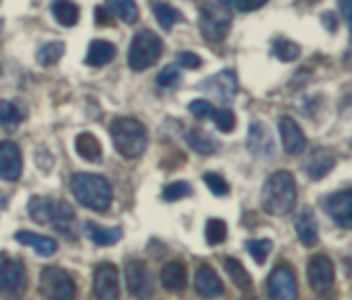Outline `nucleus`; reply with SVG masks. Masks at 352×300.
Here are the masks:
<instances>
[{
	"label": "nucleus",
	"instance_id": "2",
	"mask_svg": "<svg viewBox=\"0 0 352 300\" xmlns=\"http://www.w3.org/2000/svg\"><path fill=\"white\" fill-rule=\"evenodd\" d=\"M297 202V183L289 171L272 173L262 189V208L272 216H287Z\"/></svg>",
	"mask_w": 352,
	"mask_h": 300
},
{
	"label": "nucleus",
	"instance_id": "34",
	"mask_svg": "<svg viewBox=\"0 0 352 300\" xmlns=\"http://www.w3.org/2000/svg\"><path fill=\"white\" fill-rule=\"evenodd\" d=\"M23 119V113L19 111V107L10 101H0V126L6 130H16L19 124Z\"/></svg>",
	"mask_w": 352,
	"mask_h": 300
},
{
	"label": "nucleus",
	"instance_id": "36",
	"mask_svg": "<svg viewBox=\"0 0 352 300\" xmlns=\"http://www.w3.org/2000/svg\"><path fill=\"white\" fill-rule=\"evenodd\" d=\"M245 249L252 255V259L258 266H262L268 259L270 251H272V241H268V239H254V241H248L245 243Z\"/></svg>",
	"mask_w": 352,
	"mask_h": 300
},
{
	"label": "nucleus",
	"instance_id": "18",
	"mask_svg": "<svg viewBox=\"0 0 352 300\" xmlns=\"http://www.w3.org/2000/svg\"><path fill=\"white\" fill-rule=\"evenodd\" d=\"M334 167H336V154L330 148H316L305 163V171H307L309 179H314V181L324 179Z\"/></svg>",
	"mask_w": 352,
	"mask_h": 300
},
{
	"label": "nucleus",
	"instance_id": "38",
	"mask_svg": "<svg viewBox=\"0 0 352 300\" xmlns=\"http://www.w3.org/2000/svg\"><path fill=\"white\" fill-rule=\"evenodd\" d=\"M212 117H214L217 128H219L223 134H229V132H233V130H235L237 119H235V113H233L231 109H227V107H223V109H214Z\"/></svg>",
	"mask_w": 352,
	"mask_h": 300
},
{
	"label": "nucleus",
	"instance_id": "43",
	"mask_svg": "<svg viewBox=\"0 0 352 300\" xmlns=\"http://www.w3.org/2000/svg\"><path fill=\"white\" fill-rule=\"evenodd\" d=\"M266 2H268V0H239V2H237V8H239L241 12H252V10L262 8Z\"/></svg>",
	"mask_w": 352,
	"mask_h": 300
},
{
	"label": "nucleus",
	"instance_id": "42",
	"mask_svg": "<svg viewBox=\"0 0 352 300\" xmlns=\"http://www.w3.org/2000/svg\"><path fill=\"white\" fill-rule=\"evenodd\" d=\"M177 64L188 68V70H198L202 66V58L194 51H179L177 54Z\"/></svg>",
	"mask_w": 352,
	"mask_h": 300
},
{
	"label": "nucleus",
	"instance_id": "35",
	"mask_svg": "<svg viewBox=\"0 0 352 300\" xmlns=\"http://www.w3.org/2000/svg\"><path fill=\"white\" fill-rule=\"evenodd\" d=\"M204 237H206V243H208L210 247L225 243V239H227V222L221 220V218H210V220L206 222Z\"/></svg>",
	"mask_w": 352,
	"mask_h": 300
},
{
	"label": "nucleus",
	"instance_id": "7",
	"mask_svg": "<svg viewBox=\"0 0 352 300\" xmlns=\"http://www.w3.org/2000/svg\"><path fill=\"white\" fill-rule=\"evenodd\" d=\"M27 286L25 266L19 259H0V295L4 299L16 300Z\"/></svg>",
	"mask_w": 352,
	"mask_h": 300
},
{
	"label": "nucleus",
	"instance_id": "19",
	"mask_svg": "<svg viewBox=\"0 0 352 300\" xmlns=\"http://www.w3.org/2000/svg\"><path fill=\"white\" fill-rule=\"evenodd\" d=\"M194 288L202 299H217L223 295V282L210 266H200L194 278Z\"/></svg>",
	"mask_w": 352,
	"mask_h": 300
},
{
	"label": "nucleus",
	"instance_id": "12",
	"mask_svg": "<svg viewBox=\"0 0 352 300\" xmlns=\"http://www.w3.org/2000/svg\"><path fill=\"white\" fill-rule=\"evenodd\" d=\"M93 292L97 300H120V274L113 264H101L93 276Z\"/></svg>",
	"mask_w": 352,
	"mask_h": 300
},
{
	"label": "nucleus",
	"instance_id": "27",
	"mask_svg": "<svg viewBox=\"0 0 352 300\" xmlns=\"http://www.w3.org/2000/svg\"><path fill=\"white\" fill-rule=\"evenodd\" d=\"M52 14L62 27H74L78 23L80 8H78V4H74L70 0H54L52 2Z\"/></svg>",
	"mask_w": 352,
	"mask_h": 300
},
{
	"label": "nucleus",
	"instance_id": "47",
	"mask_svg": "<svg viewBox=\"0 0 352 300\" xmlns=\"http://www.w3.org/2000/svg\"><path fill=\"white\" fill-rule=\"evenodd\" d=\"M219 2H221L225 8H233V6H237V2H239V0H219Z\"/></svg>",
	"mask_w": 352,
	"mask_h": 300
},
{
	"label": "nucleus",
	"instance_id": "24",
	"mask_svg": "<svg viewBox=\"0 0 352 300\" xmlns=\"http://www.w3.org/2000/svg\"><path fill=\"white\" fill-rule=\"evenodd\" d=\"M85 233L87 237L97 245V247H111L122 239V229L113 227V229H103L97 222H85Z\"/></svg>",
	"mask_w": 352,
	"mask_h": 300
},
{
	"label": "nucleus",
	"instance_id": "21",
	"mask_svg": "<svg viewBox=\"0 0 352 300\" xmlns=\"http://www.w3.org/2000/svg\"><path fill=\"white\" fill-rule=\"evenodd\" d=\"M295 229H297V237L299 241L305 245V247H316L318 241H320V231H318V220H316V214L311 208H303L297 216V222H295Z\"/></svg>",
	"mask_w": 352,
	"mask_h": 300
},
{
	"label": "nucleus",
	"instance_id": "29",
	"mask_svg": "<svg viewBox=\"0 0 352 300\" xmlns=\"http://www.w3.org/2000/svg\"><path fill=\"white\" fill-rule=\"evenodd\" d=\"M225 272L229 274L231 282L241 288V290H250L252 288V276L248 274V270L243 268V264L235 257H227L225 259Z\"/></svg>",
	"mask_w": 352,
	"mask_h": 300
},
{
	"label": "nucleus",
	"instance_id": "32",
	"mask_svg": "<svg viewBox=\"0 0 352 300\" xmlns=\"http://www.w3.org/2000/svg\"><path fill=\"white\" fill-rule=\"evenodd\" d=\"M64 51H66V47H64L62 41H50V43H45V45H41L37 49V62L41 66H52V64L60 62Z\"/></svg>",
	"mask_w": 352,
	"mask_h": 300
},
{
	"label": "nucleus",
	"instance_id": "17",
	"mask_svg": "<svg viewBox=\"0 0 352 300\" xmlns=\"http://www.w3.org/2000/svg\"><path fill=\"white\" fill-rule=\"evenodd\" d=\"M54 231H58L66 239L76 237V214L70 204L66 202H52V212H50V222Z\"/></svg>",
	"mask_w": 352,
	"mask_h": 300
},
{
	"label": "nucleus",
	"instance_id": "28",
	"mask_svg": "<svg viewBox=\"0 0 352 300\" xmlns=\"http://www.w3.org/2000/svg\"><path fill=\"white\" fill-rule=\"evenodd\" d=\"M151 6H153V12H155V16H157L159 25H161V27H163L165 31H171L175 23L184 21L182 12H179V10H177L175 6L167 4V2H161V0H153V2H151Z\"/></svg>",
	"mask_w": 352,
	"mask_h": 300
},
{
	"label": "nucleus",
	"instance_id": "9",
	"mask_svg": "<svg viewBox=\"0 0 352 300\" xmlns=\"http://www.w3.org/2000/svg\"><path fill=\"white\" fill-rule=\"evenodd\" d=\"M297 278L291 266H276L268 278V297L272 300H297Z\"/></svg>",
	"mask_w": 352,
	"mask_h": 300
},
{
	"label": "nucleus",
	"instance_id": "6",
	"mask_svg": "<svg viewBox=\"0 0 352 300\" xmlns=\"http://www.w3.org/2000/svg\"><path fill=\"white\" fill-rule=\"evenodd\" d=\"M231 12H227L225 8L208 2L200 8V31L204 35V39L219 43L229 35L231 29Z\"/></svg>",
	"mask_w": 352,
	"mask_h": 300
},
{
	"label": "nucleus",
	"instance_id": "4",
	"mask_svg": "<svg viewBox=\"0 0 352 300\" xmlns=\"http://www.w3.org/2000/svg\"><path fill=\"white\" fill-rule=\"evenodd\" d=\"M163 54V41L155 31L142 29L132 37L130 43V51H128V66L134 72H144L151 66H155V62L161 58Z\"/></svg>",
	"mask_w": 352,
	"mask_h": 300
},
{
	"label": "nucleus",
	"instance_id": "31",
	"mask_svg": "<svg viewBox=\"0 0 352 300\" xmlns=\"http://www.w3.org/2000/svg\"><path fill=\"white\" fill-rule=\"evenodd\" d=\"M29 216L39 222V224H47L50 222V212H52V200L43 198V196H33L29 200Z\"/></svg>",
	"mask_w": 352,
	"mask_h": 300
},
{
	"label": "nucleus",
	"instance_id": "33",
	"mask_svg": "<svg viewBox=\"0 0 352 300\" xmlns=\"http://www.w3.org/2000/svg\"><path fill=\"white\" fill-rule=\"evenodd\" d=\"M272 51H274V56H276L278 60H283V62H293V60H297V58L301 56V47H299L295 41L285 39V37L274 39Z\"/></svg>",
	"mask_w": 352,
	"mask_h": 300
},
{
	"label": "nucleus",
	"instance_id": "44",
	"mask_svg": "<svg viewBox=\"0 0 352 300\" xmlns=\"http://www.w3.org/2000/svg\"><path fill=\"white\" fill-rule=\"evenodd\" d=\"M95 23H97V25H109V23H111L107 10H105L103 6H97V8H95Z\"/></svg>",
	"mask_w": 352,
	"mask_h": 300
},
{
	"label": "nucleus",
	"instance_id": "37",
	"mask_svg": "<svg viewBox=\"0 0 352 300\" xmlns=\"http://www.w3.org/2000/svg\"><path fill=\"white\" fill-rule=\"evenodd\" d=\"M188 196H192V185L186 181H173V183L163 187V200L165 202H177V200H184Z\"/></svg>",
	"mask_w": 352,
	"mask_h": 300
},
{
	"label": "nucleus",
	"instance_id": "1",
	"mask_svg": "<svg viewBox=\"0 0 352 300\" xmlns=\"http://www.w3.org/2000/svg\"><path fill=\"white\" fill-rule=\"evenodd\" d=\"M70 192L80 206L99 214L107 212L113 200L109 181L95 173H74L70 177Z\"/></svg>",
	"mask_w": 352,
	"mask_h": 300
},
{
	"label": "nucleus",
	"instance_id": "22",
	"mask_svg": "<svg viewBox=\"0 0 352 300\" xmlns=\"http://www.w3.org/2000/svg\"><path fill=\"white\" fill-rule=\"evenodd\" d=\"M113 58H116V45L113 43H109L105 39H93L89 43L85 64L87 66H93V68H99V66L109 64Z\"/></svg>",
	"mask_w": 352,
	"mask_h": 300
},
{
	"label": "nucleus",
	"instance_id": "10",
	"mask_svg": "<svg viewBox=\"0 0 352 300\" xmlns=\"http://www.w3.org/2000/svg\"><path fill=\"white\" fill-rule=\"evenodd\" d=\"M198 89L217 97L221 103H231L237 95V76L233 70H221L219 74H212L202 80Z\"/></svg>",
	"mask_w": 352,
	"mask_h": 300
},
{
	"label": "nucleus",
	"instance_id": "14",
	"mask_svg": "<svg viewBox=\"0 0 352 300\" xmlns=\"http://www.w3.org/2000/svg\"><path fill=\"white\" fill-rule=\"evenodd\" d=\"M248 150L256 159H270L274 157V140L270 130L262 122H252L248 130Z\"/></svg>",
	"mask_w": 352,
	"mask_h": 300
},
{
	"label": "nucleus",
	"instance_id": "23",
	"mask_svg": "<svg viewBox=\"0 0 352 300\" xmlns=\"http://www.w3.org/2000/svg\"><path fill=\"white\" fill-rule=\"evenodd\" d=\"M161 284L165 286V290L173 292V295H179L186 284H188V272L182 264L173 262V264H167L163 270H161Z\"/></svg>",
	"mask_w": 352,
	"mask_h": 300
},
{
	"label": "nucleus",
	"instance_id": "13",
	"mask_svg": "<svg viewBox=\"0 0 352 300\" xmlns=\"http://www.w3.org/2000/svg\"><path fill=\"white\" fill-rule=\"evenodd\" d=\"M324 210L328 212V216L342 229H351L352 227V192L351 189H342L336 194H330L324 200Z\"/></svg>",
	"mask_w": 352,
	"mask_h": 300
},
{
	"label": "nucleus",
	"instance_id": "39",
	"mask_svg": "<svg viewBox=\"0 0 352 300\" xmlns=\"http://www.w3.org/2000/svg\"><path fill=\"white\" fill-rule=\"evenodd\" d=\"M202 179H204V183L208 185V189H210L214 196H219V198L229 196L231 187H229V183L225 181V177H221L219 173H204Z\"/></svg>",
	"mask_w": 352,
	"mask_h": 300
},
{
	"label": "nucleus",
	"instance_id": "16",
	"mask_svg": "<svg viewBox=\"0 0 352 300\" xmlns=\"http://www.w3.org/2000/svg\"><path fill=\"white\" fill-rule=\"evenodd\" d=\"M278 132H280V138H283V146L289 154L297 157L305 150L307 146V138L303 134V130L299 128V124L289 117V115H283L278 119Z\"/></svg>",
	"mask_w": 352,
	"mask_h": 300
},
{
	"label": "nucleus",
	"instance_id": "26",
	"mask_svg": "<svg viewBox=\"0 0 352 300\" xmlns=\"http://www.w3.org/2000/svg\"><path fill=\"white\" fill-rule=\"evenodd\" d=\"M74 148H76L78 157L85 159V161H89V163H99V161H101V144H99V140H97L93 134H89V132H82V134L76 136Z\"/></svg>",
	"mask_w": 352,
	"mask_h": 300
},
{
	"label": "nucleus",
	"instance_id": "11",
	"mask_svg": "<svg viewBox=\"0 0 352 300\" xmlns=\"http://www.w3.org/2000/svg\"><path fill=\"white\" fill-rule=\"evenodd\" d=\"M334 264L326 255H314L307 266V280L318 295H326L334 286Z\"/></svg>",
	"mask_w": 352,
	"mask_h": 300
},
{
	"label": "nucleus",
	"instance_id": "8",
	"mask_svg": "<svg viewBox=\"0 0 352 300\" xmlns=\"http://www.w3.org/2000/svg\"><path fill=\"white\" fill-rule=\"evenodd\" d=\"M124 276H126L128 292H130L134 299H153V295H155V282H153L151 270L146 268L144 262H140V259L128 262V264H126V270H124Z\"/></svg>",
	"mask_w": 352,
	"mask_h": 300
},
{
	"label": "nucleus",
	"instance_id": "3",
	"mask_svg": "<svg viewBox=\"0 0 352 300\" xmlns=\"http://www.w3.org/2000/svg\"><path fill=\"white\" fill-rule=\"evenodd\" d=\"M109 132H111V140H113L118 154H122L124 159L132 161L144 154L148 146V134H146V128L138 119L118 117L111 122Z\"/></svg>",
	"mask_w": 352,
	"mask_h": 300
},
{
	"label": "nucleus",
	"instance_id": "41",
	"mask_svg": "<svg viewBox=\"0 0 352 300\" xmlns=\"http://www.w3.org/2000/svg\"><path fill=\"white\" fill-rule=\"evenodd\" d=\"M188 109H190V113H192L196 119H208V117H212V113H214L212 103H210V101H204V99H194V101L188 105Z\"/></svg>",
	"mask_w": 352,
	"mask_h": 300
},
{
	"label": "nucleus",
	"instance_id": "20",
	"mask_svg": "<svg viewBox=\"0 0 352 300\" xmlns=\"http://www.w3.org/2000/svg\"><path fill=\"white\" fill-rule=\"evenodd\" d=\"M14 241L25 245V247H31L41 257H52L58 251V243L52 237L37 235L33 231H19V233H14Z\"/></svg>",
	"mask_w": 352,
	"mask_h": 300
},
{
	"label": "nucleus",
	"instance_id": "46",
	"mask_svg": "<svg viewBox=\"0 0 352 300\" xmlns=\"http://www.w3.org/2000/svg\"><path fill=\"white\" fill-rule=\"evenodd\" d=\"M340 8H342V16L346 21V25L351 27V14H352V0H340Z\"/></svg>",
	"mask_w": 352,
	"mask_h": 300
},
{
	"label": "nucleus",
	"instance_id": "5",
	"mask_svg": "<svg viewBox=\"0 0 352 300\" xmlns=\"http://www.w3.org/2000/svg\"><path fill=\"white\" fill-rule=\"evenodd\" d=\"M39 290L50 300H74L76 297L74 280L60 268H45L39 274Z\"/></svg>",
	"mask_w": 352,
	"mask_h": 300
},
{
	"label": "nucleus",
	"instance_id": "15",
	"mask_svg": "<svg viewBox=\"0 0 352 300\" xmlns=\"http://www.w3.org/2000/svg\"><path fill=\"white\" fill-rule=\"evenodd\" d=\"M21 173H23L21 148L14 142H10V140L0 142V179H4V181H19Z\"/></svg>",
	"mask_w": 352,
	"mask_h": 300
},
{
	"label": "nucleus",
	"instance_id": "30",
	"mask_svg": "<svg viewBox=\"0 0 352 300\" xmlns=\"http://www.w3.org/2000/svg\"><path fill=\"white\" fill-rule=\"evenodd\" d=\"M105 4L124 23L134 25L138 21V6H136L134 0H105Z\"/></svg>",
	"mask_w": 352,
	"mask_h": 300
},
{
	"label": "nucleus",
	"instance_id": "25",
	"mask_svg": "<svg viewBox=\"0 0 352 300\" xmlns=\"http://www.w3.org/2000/svg\"><path fill=\"white\" fill-rule=\"evenodd\" d=\"M186 142L194 152H198L202 157H210L221 148V144L212 136H208V134H204L202 130H196V128L186 132Z\"/></svg>",
	"mask_w": 352,
	"mask_h": 300
},
{
	"label": "nucleus",
	"instance_id": "45",
	"mask_svg": "<svg viewBox=\"0 0 352 300\" xmlns=\"http://www.w3.org/2000/svg\"><path fill=\"white\" fill-rule=\"evenodd\" d=\"M322 21H324V25H326V29H328L330 33H334V31H336L338 21H336V16H334L332 12H324V14H322Z\"/></svg>",
	"mask_w": 352,
	"mask_h": 300
},
{
	"label": "nucleus",
	"instance_id": "40",
	"mask_svg": "<svg viewBox=\"0 0 352 300\" xmlns=\"http://www.w3.org/2000/svg\"><path fill=\"white\" fill-rule=\"evenodd\" d=\"M179 80H182V72H179L177 66H165V68L159 72V76H157V84H159L161 89L177 86Z\"/></svg>",
	"mask_w": 352,
	"mask_h": 300
}]
</instances>
